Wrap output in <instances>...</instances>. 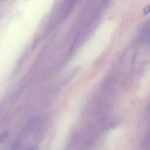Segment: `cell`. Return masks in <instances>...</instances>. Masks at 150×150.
Masks as SVG:
<instances>
[{
	"instance_id": "cell-4",
	"label": "cell",
	"mask_w": 150,
	"mask_h": 150,
	"mask_svg": "<svg viewBox=\"0 0 150 150\" xmlns=\"http://www.w3.org/2000/svg\"><path fill=\"white\" fill-rule=\"evenodd\" d=\"M149 12V5H148L146 7L144 8V13L145 14H147Z\"/></svg>"
},
{
	"instance_id": "cell-1",
	"label": "cell",
	"mask_w": 150,
	"mask_h": 150,
	"mask_svg": "<svg viewBox=\"0 0 150 150\" xmlns=\"http://www.w3.org/2000/svg\"><path fill=\"white\" fill-rule=\"evenodd\" d=\"M10 134L9 130H5L4 132L0 134V144L4 142L9 137Z\"/></svg>"
},
{
	"instance_id": "cell-2",
	"label": "cell",
	"mask_w": 150,
	"mask_h": 150,
	"mask_svg": "<svg viewBox=\"0 0 150 150\" xmlns=\"http://www.w3.org/2000/svg\"><path fill=\"white\" fill-rule=\"evenodd\" d=\"M79 36H80V33L78 32V33L76 35V36H75V37H74V40H73V43H72V45H71V47H70V50H69V54H70V52L73 50V48H74V46H75V44H76V42L77 41V40H78V39H79Z\"/></svg>"
},
{
	"instance_id": "cell-3",
	"label": "cell",
	"mask_w": 150,
	"mask_h": 150,
	"mask_svg": "<svg viewBox=\"0 0 150 150\" xmlns=\"http://www.w3.org/2000/svg\"><path fill=\"white\" fill-rule=\"evenodd\" d=\"M20 146H21V142H15L14 144L12 145L11 149H18L20 148Z\"/></svg>"
}]
</instances>
